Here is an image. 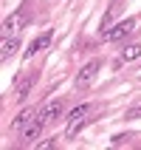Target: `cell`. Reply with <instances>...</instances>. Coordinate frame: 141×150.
<instances>
[{
	"label": "cell",
	"instance_id": "cell-1",
	"mask_svg": "<svg viewBox=\"0 0 141 150\" xmlns=\"http://www.w3.org/2000/svg\"><path fill=\"white\" fill-rule=\"evenodd\" d=\"M88 116H90V105H76V108L68 113V122H65V136H76V133H79V130L85 127Z\"/></svg>",
	"mask_w": 141,
	"mask_h": 150
},
{
	"label": "cell",
	"instance_id": "cell-2",
	"mask_svg": "<svg viewBox=\"0 0 141 150\" xmlns=\"http://www.w3.org/2000/svg\"><path fill=\"white\" fill-rule=\"evenodd\" d=\"M62 110H65V102H62V99H51V102H45V105L37 110V119H40L42 125H51V122L59 119Z\"/></svg>",
	"mask_w": 141,
	"mask_h": 150
},
{
	"label": "cell",
	"instance_id": "cell-3",
	"mask_svg": "<svg viewBox=\"0 0 141 150\" xmlns=\"http://www.w3.org/2000/svg\"><path fill=\"white\" fill-rule=\"evenodd\" d=\"M25 23H28V11H14L11 17H6V20H3V37H6V34L23 31Z\"/></svg>",
	"mask_w": 141,
	"mask_h": 150
},
{
	"label": "cell",
	"instance_id": "cell-4",
	"mask_svg": "<svg viewBox=\"0 0 141 150\" xmlns=\"http://www.w3.org/2000/svg\"><path fill=\"white\" fill-rule=\"evenodd\" d=\"M96 71H99V62H96V59H90L88 65H82V71L76 74V88H79V91H85V88L96 79Z\"/></svg>",
	"mask_w": 141,
	"mask_h": 150
},
{
	"label": "cell",
	"instance_id": "cell-5",
	"mask_svg": "<svg viewBox=\"0 0 141 150\" xmlns=\"http://www.w3.org/2000/svg\"><path fill=\"white\" fill-rule=\"evenodd\" d=\"M42 127H45V125H42L40 119L34 116V119H31V122H28L25 127H20V142H23V144H31L34 139H37V136L42 133Z\"/></svg>",
	"mask_w": 141,
	"mask_h": 150
},
{
	"label": "cell",
	"instance_id": "cell-6",
	"mask_svg": "<svg viewBox=\"0 0 141 150\" xmlns=\"http://www.w3.org/2000/svg\"><path fill=\"white\" fill-rule=\"evenodd\" d=\"M119 11H121V3H113V6H110L107 11H105V17H102V25H99V31L105 34V37H107V34H110V28L116 25V20H119Z\"/></svg>",
	"mask_w": 141,
	"mask_h": 150
},
{
	"label": "cell",
	"instance_id": "cell-7",
	"mask_svg": "<svg viewBox=\"0 0 141 150\" xmlns=\"http://www.w3.org/2000/svg\"><path fill=\"white\" fill-rule=\"evenodd\" d=\"M17 48H20V37L6 34V37H3V42H0V59H8L11 54H17Z\"/></svg>",
	"mask_w": 141,
	"mask_h": 150
},
{
	"label": "cell",
	"instance_id": "cell-8",
	"mask_svg": "<svg viewBox=\"0 0 141 150\" xmlns=\"http://www.w3.org/2000/svg\"><path fill=\"white\" fill-rule=\"evenodd\" d=\"M135 28V20H121V23H116L113 28H110V34H107V40H124L127 34Z\"/></svg>",
	"mask_w": 141,
	"mask_h": 150
},
{
	"label": "cell",
	"instance_id": "cell-9",
	"mask_svg": "<svg viewBox=\"0 0 141 150\" xmlns=\"http://www.w3.org/2000/svg\"><path fill=\"white\" fill-rule=\"evenodd\" d=\"M48 42H51V31H45V34H40V37H37V40H34L31 45H28V48H25V57H37V54H40V51H45V48H48Z\"/></svg>",
	"mask_w": 141,
	"mask_h": 150
},
{
	"label": "cell",
	"instance_id": "cell-10",
	"mask_svg": "<svg viewBox=\"0 0 141 150\" xmlns=\"http://www.w3.org/2000/svg\"><path fill=\"white\" fill-rule=\"evenodd\" d=\"M31 85H34V74H28V76H23V79H17V99H25L28 93H31Z\"/></svg>",
	"mask_w": 141,
	"mask_h": 150
},
{
	"label": "cell",
	"instance_id": "cell-11",
	"mask_svg": "<svg viewBox=\"0 0 141 150\" xmlns=\"http://www.w3.org/2000/svg\"><path fill=\"white\" fill-rule=\"evenodd\" d=\"M141 57V45L138 42H133V45H127L124 51H121V59H124V62H133V59H138Z\"/></svg>",
	"mask_w": 141,
	"mask_h": 150
},
{
	"label": "cell",
	"instance_id": "cell-12",
	"mask_svg": "<svg viewBox=\"0 0 141 150\" xmlns=\"http://www.w3.org/2000/svg\"><path fill=\"white\" fill-rule=\"evenodd\" d=\"M34 116H37V110H31V108H28V110H23V113H20V116L14 119V127H17V130H20V127H25V125H28V122H31Z\"/></svg>",
	"mask_w": 141,
	"mask_h": 150
},
{
	"label": "cell",
	"instance_id": "cell-13",
	"mask_svg": "<svg viewBox=\"0 0 141 150\" xmlns=\"http://www.w3.org/2000/svg\"><path fill=\"white\" fill-rule=\"evenodd\" d=\"M138 116H141V105H135V108L127 110V119H138Z\"/></svg>",
	"mask_w": 141,
	"mask_h": 150
},
{
	"label": "cell",
	"instance_id": "cell-14",
	"mask_svg": "<svg viewBox=\"0 0 141 150\" xmlns=\"http://www.w3.org/2000/svg\"><path fill=\"white\" fill-rule=\"evenodd\" d=\"M54 144H57V139H48V142H40L37 147H54Z\"/></svg>",
	"mask_w": 141,
	"mask_h": 150
}]
</instances>
